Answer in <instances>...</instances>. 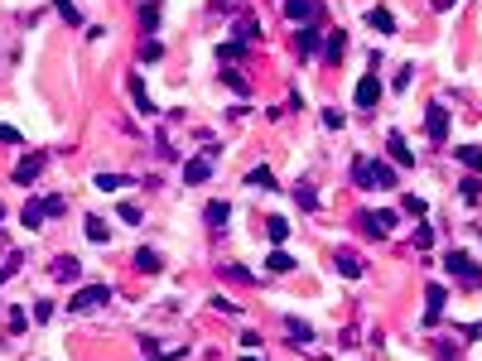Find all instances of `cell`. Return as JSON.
<instances>
[{
	"mask_svg": "<svg viewBox=\"0 0 482 361\" xmlns=\"http://www.w3.org/2000/svg\"><path fill=\"white\" fill-rule=\"evenodd\" d=\"M352 183L357 188H395V169L390 164H372V159H357L352 164Z\"/></svg>",
	"mask_w": 482,
	"mask_h": 361,
	"instance_id": "6da1fadb",
	"label": "cell"
},
{
	"mask_svg": "<svg viewBox=\"0 0 482 361\" xmlns=\"http://www.w3.org/2000/svg\"><path fill=\"white\" fill-rule=\"evenodd\" d=\"M444 270L454 274V279H463L468 289H478V284H482V265H473V256H468V251H449V256H444Z\"/></svg>",
	"mask_w": 482,
	"mask_h": 361,
	"instance_id": "7a4b0ae2",
	"label": "cell"
},
{
	"mask_svg": "<svg viewBox=\"0 0 482 361\" xmlns=\"http://www.w3.org/2000/svg\"><path fill=\"white\" fill-rule=\"evenodd\" d=\"M111 299V289L106 284H83L78 294H73V313H92V308H101Z\"/></svg>",
	"mask_w": 482,
	"mask_h": 361,
	"instance_id": "3957f363",
	"label": "cell"
},
{
	"mask_svg": "<svg viewBox=\"0 0 482 361\" xmlns=\"http://www.w3.org/2000/svg\"><path fill=\"white\" fill-rule=\"evenodd\" d=\"M357 222H362V231H367L372 241H381V236L395 231V212H362Z\"/></svg>",
	"mask_w": 482,
	"mask_h": 361,
	"instance_id": "277c9868",
	"label": "cell"
},
{
	"mask_svg": "<svg viewBox=\"0 0 482 361\" xmlns=\"http://www.w3.org/2000/svg\"><path fill=\"white\" fill-rule=\"evenodd\" d=\"M44 164H49V155L39 150V155H24L19 164H15V174H10V183H34L39 174H44Z\"/></svg>",
	"mask_w": 482,
	"mask_h": 361,
	"instance_id": "5b68a950",
	"label": "cell"
},
{
	"mask_svg": "<svg viewBox=\"0 0 482 361\" xmlns=\"http://www.w3.org/2000/svg\"><path fill=\"white\" fill-rule=\"evenodd\" d=\"M424 130H429L434 145H444V140H449V106H429V111H424Z\"/></svg>",
	"mask_w": 482,
	"mask_h": 361,
	"instance_id": "8992f818",
	"label": "cell"
},
{
	"mask_svg": "<svg viewBox=\"0 0 482 361\" xmlns=\"http://www.w3.org/2000/svg\"><path fill=\"white\" fill-rule=\"evenodd\" d=\"M424 299H429V303H424V323H439V318H444V303H449V284H429Z\"/></svg>",
	"mask_w": 482,
	"mask_h": 361,
	"instance_id": "52a82bcc",
	"label": "cell"
},
{
	"mask_svg": "<svg viewBox=\"0 0 482 361\" xmlns=\"http://www.w3.org/2000/svg\"><path fill=\"white\" fill-rule=\"evenodd\" d=\"M377 101H381V82H377V73H367L357 82V111H372Z\"/></svg>",
	"mask_w": 482,
	"mask_h": 361,
	"instance_id": "ba28073f",
	"label": "cell"
},
{
	"mask_svg": "<svg viewBox=\"0 0 482 361\" xmlns=\"http://www.w3.org/2000/svg\"><path fill=\"white\" fill-rule=\"evenodd\" d=\"M44 217H53L49 197H29V202H24V212H19V222H24V227H44Z\"/></svg>",
	"mask_w": 482,
	"mask_h": 361,
	"instance_id": "9c48e42d",
	"label": "cell"
},
{
	"mask_svg": "<svg viewBox=\"0 0 482 361\" xmlns=\"http://www.w3.org/2000/svg\"><path fill=\"white\" fill-rule=\"evenodd\" d=\"M280 10H285L289 19H318V15H323L318 0H280Z\"/></svg>",
	"mask_w": 482,
	"mask_h": 361,
	"instance_id": "30bf717a",
	"label": "cell"
},
{
	"mask_svg": "<svg viewBox=\"0 0 482 361\" xmlns=\"http://www.w3.org/2000/svg\"><path fill=\"white\" fill-rule=\"evenodd\" d=\"M343 49H347V34H343V29H333V34H328V44H323V63H328V68H338V63H343Z\"/></svg>",
	"mask_w": 482,
	"mask_h": 361,
	"instance_id": "8fae6325",
	"label": "cell"
},
{
	"mask_svg": "<svg viewBox=\"0 0 482 361\" xmlns=\"http://www.w3.org/2000/svg\"><path fill=\"white\" fill-rule=\"evenodd\" d=\"M207 179H212V159L207 155H198V159L184 164V183H207Z\"/></svg>",
	"mask_w": 482,
	"mask_h": 361,
	"instance_id": "7c38bea8",
	"label": "cell"
},
{
	"mask_svg": "<svg viewBox=\"0 0 482 361\" xmlns=\"http://www.w3.org/2000/svg\"><path fill=\"white\" fill-rule=\"evenodd\" d=\"M386 155H390L400 169H415V155H410V145H405L400 135H390V140H386Z\"/></svg>",
	"mask_w": 482,
	"mask_h": 361,
	"instance_id": "4fadbf2b",
	"label": "cell"
},
{
	"mask_svg": "<svg viewBox=\"0 0 482 361\" xmlns=\"http://www.w3.org/2000/svg\"><path fill=\"white\" fill-rule=\"evenodd\" d=\"M78 274H83V265H78L73 256H58V261H53V279H63V284H78Z\"/></svg>",
	"mask_w": 482,
	"mask_h": 361,
	"instance_id": "5bb4252c",
	"label": "cell"
},
{
	"mask_svg": "<svg viewBox=\"0 0 482 361\" xmlns=\"http://www.w3.org/2000/svg\"><path fill=\"white\" fill-rule=\"evenodd\" d=\"M318 39H323V29H318V24H309V29H299V34H294V49L309 58V53L318 49Z\"/></svg>",
	"mask_w": 482,
	"mask_h": 361,
	"instance_id": "9a60e30c",
	"label": "cell"
},
{
	"mask_svg": "<svg viewBox=\"0 0 482 361\" xmlns=\"http://www.w3.org/2000/svg\"><path fill=\"white\" fill-rule=\"evenodd\" d=\"M333 261H338V274H347V279H352V274H362V270H367V265H362V256H357V251H338V256H333Z\"/></svg>",
	"mask_w": 482,
	"mask_h": 361,
	"instance_id": "2e32d148",
	"label": "cell"
},
{
	"mask_svg": "<svg viewBox=\"0 0 482 361\" xmlns=\"http://www.w3.org/2000/svg\"><path fill=\"white\" fill-rule=\"evenodd\" d=\"M285 333L299 342V347H309V342H313V328H309L304 318H285Z\"/></svg>",
	"mask_w": 482,
	"mask_h": 361,
	"instance_id": "e0dca14e",
	"label": "cell"
},
{
	"mask_svg": "<svg viewBox=\"0 0 482 361\" xmlns=\"http://www.w3.org/2000/svg\"><path fill=\"white\" fill-rule=\"evenodd\" d=\"M135 270H140V274H160V251L140 246V251H135Z\"/></svg>",
	"mask_w": 482,
	"mask_h": 361,
	"instance_id": "ac0fdd59",
	"label": "cell"
},
{
	"mask_svg": "<svg viewBox=\"0 0 482 361\" xmlns=\"http://www.w3.org/2000/svg\"><path fill=\"white\" fill-rule=\"evenodd\" d=\"M367 24H372L377 34H395V19H390V10H386V5H377V10L367 15Z\"/></svg>",
	"mask_w": 482,
	"mask_h": 361,
	"instance_id": "d6986e66",
	"label": "cell"
},
{
	"mask_svg": "<svg viewBox=\"0 0 482 361\" xmlns=\"http://www.w3.org/2000/svg\"><path fill=\"white\" fill-rule=\"evenodd\" d=\"M130 96H135V106H140L145 116L155 111V106H150V91H145V82H140V73H130Z\"/></svg>",
	"mask_w": 482,
	"mask_h": 361,
	"instance_id": "ffe728a7",
	"label": "cell"
},
{
	"mask_svg": "<svg viewBox=\"0 0 482 361\" xmlns=\"http://www.w3.org/2000/svg\"><path fill=\"white\" fill-rule=\"evenodd\" d=\"M266 265H270V270H275V274H289V270H294V256H289V251H280V246H275V251H270V261H266Z\"/></svg>",
	"mask_w": 482,
	"mask_h": 361,
	"instance_id": "44dd1931",
	"label": "cell"
},
{
	"mask_svg": "<svg viewBox=\"0 0 482 361\" xmlns=\"http://www.w3.org/2000/svg\"><path fill=\"white\" fill-rule=\"evenodd\" d=\"M140 24H145V34H155L160 29V5L150 0V5H140Z\"/></svg>",
	"mask_w": 482,
	"mask_h": 361,
	"instance_id": "7402d4cb",
	"label": "cell"
},
{
	"mask_svg": "<svg viewBox=\"0 0 482 361\" xmlns=\"http://www.w3.org/2000/svg\"><path fill=\"white\" fill-rule=\"evenodd\" d=\"M294 202H299L304 212H313V207H318V193H313L309 183H299V188H294Z\"/></svg>",
	"mask_w": 482,
	"mask_h": 361,
	"instance_id": "603a6c76",
	"label": "cell"
},
{
	"mask_svg": "<svg viewBox=\"0 0 482 361\" xmlns=\"http://www.w3.org/2000/svg\"><path fill=\"white\" fill-rule=\"evenodd\" d=\"M203 217H207V227H222V222L232 217V207H227V202H207V212H203Z\"/></svg>",
	"mask_w": 482,
	"mask_h": 361,
	"instance_id": "cb8c5ba5",
	"label": "cell"
},
{
	"mask_svg": "<svg viewBox=\"0 0 482 361\" xmlns=\"http://www.w3.org/2000/svg\"><path fill=\"white\" fill-rule=\"evenodd\" d=\"M246 183H251V188H275V174L261 164V169H251V174H246Z\"/></svg>",
	"mask_w": 482,
	"mask_h": 361,
	"instance_id": "d4e9b609",
	"label": "cell"
},
{
	"mask_svg": "<svg viewBox=\"0 0 482 361\" xmlns=\"http://www.w3.org/2000/svg\"><path fill=\"white\" fill-rule=\"evenodd\" d=\"M232 29H236V39H241V44H251V39H256V19H251V15H241Z\"/></svg>",
	"mask_w": 482,
	"mask_h": 361,
	"instance_id": "484cf974",
	"label": "cell"
},
{
	"mask_svg": "<svg viewBox=\"0 0 482 361\" xmlns=\"http://www.w3.org/2000/svg\"><path fill=\"white\" fill-rule=\"evenodd\" d=\"M164 58V44L160 39H145V49H140V63H160Z\"/></svg>",
	"mask_w": 482,
	"mask_h": 361,
	"instance_id": "4316f807",
	"label": "cell"
},
{
	"mask_svg": "<svg viewBox=\"0 0 482 361\" xmlns=\"http://www.w3.org/2000/svg\"><path fill=\"white\" fill-rule=\"evenodd\" d=\"M53 5H58V15H63L73 29H83V15H78V5H73V0H53Z\"/></svg>",
	"mask_w": 482,
	"mask_h": 361,
	"instance_id": "83f0119b",
	"label": "cell"
},
{
	"mask_svg": "<svg viewBox=\"0 0 482 361\" xmlns=\"http://www.w3.org/2000/svg\"><path fill=\"white\" fill-rule=\"evenodd\" d=\"M266 231H270V241L280 246V241L289 236V222H285V217H270V222H266Z\"/></svg>",
	"mask_w": 482,
	"mask_h": 361,
	"instance_id": "f1b7e54d",
	"label": "cell"
},
{
	"mask_svg": "<svg viewBox=\"0 0 482 361\" xmlns=\"http://www.w3.org/2000/svg\"><path fill=\"white\" fill-rule=\"evenodd\" d=\"M222 82L236 91V96H246V91H251V87H246V78H241V73H232V68H222Z\"/></svg>",
	"mask_w": 482,
	"mask_h": 361,
	"instance_id": "f546056e",
	"label": "cell"
},
{
	"mask_svg": "<svg viewBox=\"0 0 482 361\" xmlns=\"http://www.w3.org/2000/svg\"><path fill=\"white\" fill-rule=\"evenodd\" d=\"M83 227H87V236H92V241H111V231H106V222H101V217H87Z\"/></svg>",
	"mask_w": 482,
	"mask_h": 361,
	"instance_id": "4dcf8cb0",
	"label": "cell"
},
{
	"mask_svg": "<svg viewBox=\"0 0 482 361\" xmlns=\"http://www.w3.org/2000/svg\"><path fill=\"white\" fill-rule=\"evenodd\" d=\"M458 159H463L468 169H482V150H478V145H463V150H458Z\"/></svg>",
	"mask_w": 482,
	"mask_h": 361,
	"instance_id": "1f68e13d",
	"label": "cell"
},
{
	"mask_svg": "<svg viewBox=\"0 0 482 361\" xmlns=\"http://www.w3.org/2000/svg\"><path fill=\"white\" fill-rule=\"evenodd\" d=\"M410 241H415V246H434V227H429V222H420V227H415V236H410Z\"/></svg>",
	"mask_w": 482,
	"mask_h": 361,
	"instance_id": "d6a6232c",
	"label": "cell"
},
{
	"mask_svg": "<svg viewBox=\"0 0 482 361\" xmlns=\"http://www.w3.org/2000/svg\"><path fill=\"white\" fill-rule=\"evenodd\" d=\"M121 174H96V188H101V193H116V188H121Z\"/></svg>",
	"mask_w": 482,
	"mask_h": 361,
	"instance_id": "836d02e7",
	"label": "cell"
},
{
	"mask_svg": "<svg viewBox=\"0 0 482 361\" xmlns=\"http://www.w3.org/2000/svg\"><path fill=\"white\" fill-rule=\"evenodd\" d=\"M236 53H246V44H241V39H232V44H222V49H217V58H222V63H227V58H236Z\"/></svg>",
	"mask_w": 482,
	"mask_h": 361,
	"instance_id": "e575fe53",
	"label": "cell"
},
{
	"mask_svg": "<svg viewBox=\"0 0 482 361\" xmlns=\"http://www.w3.org/2000/svg\"><path fill=\"white\" fill-rule=\"evenodd\" d=\"M458 193H463L468 202H478V197H482V179H463V188H458Z\"/></svg>",
	"mask_w": 482,
	"mask_h": 361,
	"instance_id": "d590c367",
	"label": "cell"
},
{
	"mask_svg": "<svg viewBox=\"0 0 482 361\" xmlns=\"http://www.w3.org/2000/svg\"><path fill=\"white\" fill-rule=\"evenodd\" d=\"M400 207H405V212H410V217H424V212H429V207H424V197H405V202H400Z\"/></svg>",
	"mask_w": 482,
	"mask_h": 361,
	"instance_id": "8d00e7d4",
	"label": "cell"
},
{
	"mask_svg": "<svg viewBox=\"0 0 482 361\" xmlns=\"http://www.w3.org/2000/svg\"><path fill=\"white\" fill-rule=\"evenodd\" d=\"M121 222L135 227V222H140V207H135V202H121Z\"/></svg>",
	"mask_w": 482,
	"mask_h": 361,
	"instance_id": "74e56055",
	"label": "cell"
},
{
	"mask_svg": "<svg viewBox=\"0 0 482 361\" xmlns=\"http://www.w3.org/2000/svg\"><path fill=\"white\" fill-rule=\"evenodd\" d=\"M19 261H24V256H19V251H10V261H5V265H0V279H10V274L19 270Z\"/></svg>",
	"mask_w": 482,
	"mask_h": 361,
	"instance_id": "f35d334b",
	"label": "cell"
},
{
	"mask_svg": "<svg viewBox=\"0 0 482 361\" xmlns=\"http://www.w3.org/2000/svg\"><path fill=\"white\" fill-rule=\"evenodd\" d=\"M34 318H39V323H49V318H53V303H49V299H39V303H34Z\"/></svg>",
	"mask_w": 482,
	"mask_h": 361,
	"instance_id": "ab89813d",
	"label": "cell"
},
{
	"mask_svg": "<svg viewBox=\"0 0 482 361\" xmlns=\"http://www.w3.org/2000/svg\"><path fill=\"white\" fill-rule=\"evenodd\" d=\"M24 328H29V318H24L19 308H10V333H24Z\"/></svg>",
	"mask_w": 482,
	"mask_h": 361,
	"instance_id": "60d3db41",
	"label": "cell"
},
{
	"mask_svg": "<svg viewBox=\"0 0 482 361\" xmlns=\"http://www.w3.org/2000/svg\"><path fill=\"white\" fill-rule=\"evenodd\" d=\"M458 337H468V342H478V337H482V318H478V323H468V328H458Z\"/></svg>",
	"mask_w": 482,
	"mask_h": 361,
	"instance_id": "b9f144b4",
	"label": "cell"
},
{
	"mask_svg": "<svg viewBox=\"0 0 482 361\" xmlns=\"http://www.w3.org/2000/svg\"><path fill=\"white\" fill-rule=\"evenodd\" d=\"M0 140H5V145H19V130H15V125H0Z\"/></svg>",
	"mask_w": 482,
	"mask_h": 361,
	"instance_id": "7bdbcfd3",
	"label": "cell"
},
{
	"mask_svg": "<svg viewBox=\"0 0 482 361\" xmlns=\"http://www.w3.org/2000/svg\"><path fill=\"white\" fill-rule=\"evenodd\" d=\"M449 5H458V0H434V10H449Z\"/></svg>",
	"mask_w": 482,
	"mask_h": 361,
	"instance_id": "ee69618b",
	"label": "cell"
},
{
	"mask_svg": "<svg viewBox=\"0 0 482 361\" xmlns=\"http://www.w3.org/2000/svg\"><path fill=\"white\" fill-rule=\"evenodd\" d=\"M246 361H251V357H246Z\"/></svg>",
	"mask_w": 482,
	"mask_h": 361,
	"instance_id": "f6af8a7d",
	"label": "cell"
}]
</instances>
